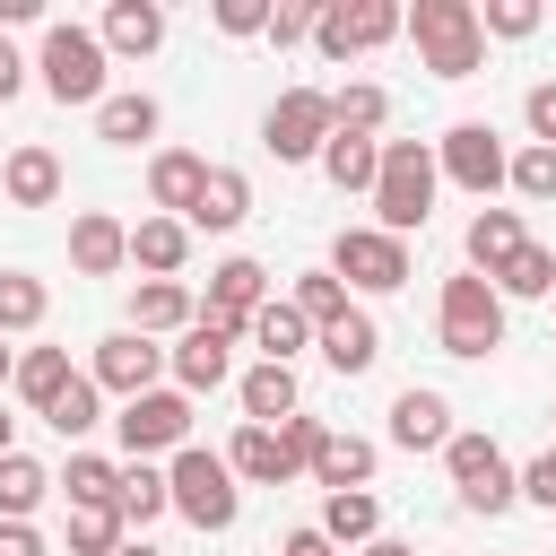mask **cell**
I'll return each mask as SVG.
<instances>
[{
	"mask_svg": "<svg viewBox=\"0 0 556 556\" xmlns=\"http://www.w3.org/2000/svg\"><path fill=\"white\" fill-rule=\"evenodd\" d=\"M261 304H269V269L235 252V261H217V269H208V304H200V321H226V330H243Z\"/></svg>",
	"mask_w": 556,
	"mask_h": 556,
	"instance_id": "cell-13",
	"label": "cell"
},
{
	"mask_svg": "<svg viewBox=\"0 0 556 556\" xmlns=\"http://www.w3.org/2000/svg\"><path fill=\"white\" fill-rule=\"evenodd\" d=\"M43 313H52L43 278H26V269H0V330H35Z\"/></svg>",
	"mask_w": 556,
	"mask_h": 556,
	"instance_id": "cell-41",
	"label": "cell"
},
{
	"mask_svg": "<svg viewBox=\"0 0 556 556\" xmlns=\"http://www.w3.org/2000/svg\"><path fill=\"white\" fill-rule=\"evenodd\" d=\"M208 17H217V35H261L269 26V0H217Z\"/></svg>",
	"mask_w": 556,
	"mask_h": 556,
	"instance_id": "cell-46",
	"label": "cell"
},
{
	"mask_svg": "<svg viewBox=\"0 0 556 556\" xmlns=\"http://www.w3.org/2000/svg\"><path fill=\"white\" fill-rule=\"evenodd\" d=\"M122 443H130V460H148V452H182L191 443V400L182 391H139V400H122Z\"/></svg>",
	"mask_w": 556,
	"mask_h": 556,
	"instance_id": "cell-10",
	"label": "cell"
},
{
	"mask_svg": "<svg viewBox=\"0 0 556 556\" xmlns=\"http://www.w3.org/2000/svg\"><path fill=\"white\" fill-rule=\"evenodd\" d=\"M382 113H391L382 87H339V96H330V130H348V139H374Z\"/></svg>",
	"mask_w": 556,
	"mask_h": 556,
	"instance_id": "cell-35",
	"label": "cell"
},
{
	"mask_svg": "<svg viewBox=\"0 0 556 556\" xmlns=\"http://www.w3.org/2000/svg\"><path fill=\"white\" fill-rule=\"evenodd\" d=\"M243 330H252V348H261V365H295V348L313 339V321H304L295 304H261V313H252Z\"/></svg>",
	"mask_w": 556,
	"mask_h": 556,
	"instance_id": "cell-28",
	"label": "cell"
},
{
	"mask_svg": "<svg viewBox=\"0 0 556 556\" xmlns=\"http://www.w3.org/2000/svg\"><path fill=\"white\" fill-rule=\"evenodd\" d=\"M43 495H52V469L26 452H0V521H26Z\"/></svg>",
	"mask_w": 556,
	"mask_h": 556,
	"instance_id": "cell-33",
	"label": "cell"
},
{
	"mask_svg": "<svg viewBox=\"0 0 556 556\" xmlns=\"http://www.w3.org/2000/svg\"><path fill=\"white\" fill-rule=\"evenodd\" d=\"M165 504H174L191 530H235V513H243V486H235L226 452H200V443H182V452H174V469H165Z\"/></svg>",
	"mask_w": 556,
	"mask_h": 556,
	"instance_id": "cell-3",
	"label": "cell"
},
{
	"mask_svg": "<svg viewBox=\"0 0 556 556\" xmlns=\"http://www.w3.org/2000/svg\"><path fill=\"white\" fill-rule=\"evenodd\" d=\"M43 96L52 104H104V43L87 26H43Z\"/></svg>",
	"mask_w": 556,
	"mask_h": 556,
	"instance_id": "cell-5",
	"label": "cell"
},
{
	"mask_svg": "<svg viewBox=\"0 0 556 556\" xmlns=\"http://www.w3.org/2000/svg\"><path fill=\"white\" fill-rule=\"evenodd\" d=\"M330 278L339 287H365V295H391V287H408V243L382 235V226H348L339 252H330Z\"/></svg>",
	"mask_w": 556,
	"mask_h": 556,
	"instance_id": "cell-7",
	"label": "cell"
},
{
	"mask_svg": "<svg viewBox=\"0 0 556 556\" xmlns=\"http://www.w3.org/2000/svg\"><path fill=\"white\" fill-rule=\"evenodd\" d=\"M96 43H104V52H156V43H165V9H156V0H113Z\"/></svg>",
	"mask_w": 556,
	"mask_h": 556,
	"instance_id": "cell-25",
	"label": "cell"
},
{
	"mask_svg": "<svg viewBox=\"0 0 556 556\" xmlns=\"http://www.w3.org/2000/svg\"><path fill=\"white\" fill-rule=\"evenodd\" d=\"M122 547V513L113 504H70V556H113Z\"/></svg>",
	"mask_w": 556,
	"mask_h": 556,
	"instance_id": "cell-40",
	"label": "cell"
},
{
	"mask_svg": "<svg viewBox=\"0 0 556 556\" xmlns=\"http://www.w3.org/2000/svg\"><path fill=\"white\" fill-rule=\"evenodd\" d=\"M9 382H17V400H35V408H52V400L70 391V348H26V356L9 365Z\"/></svg>",
	"mask_w": 556,
	"mask_h": 556,
	"instance_id": "cell-32",
	"label": "cell"
},
{
	"mask_svg": "<svg viewBox=\"0 0 556 556\" xmlns=\"http://www.w3.org/2000/svg\"><path fill=\"white\" fill-rule=\"evenodd\" d=\"M287 304H295V313H304V321H313V330H330V321H348V313H356V304H348V287H339V278H330V269H304V278H295V295H287Z\"/></svg>",
	"mask_w": 556,
	"mask_h": 556,
	"instance_id": "cell-34",
	"label": "cell"
},
{
	"mask_svg": "<svg viewBox=\"0 0 556 556\" xmlns=\"http://www.w3.org/2000/svg\"><path fill=\"white\" fill-rule=\"evenodd\" d=\"M226 469H235V478H252V486H287L304 460L278 443V426H243V434L226 443Z\"/></svg>",
	"mask_w": 556,
	"mask_h": 556,
	"instance_id": "cell-17",
	"label": "cell"
},
{
	"mask_svg": "<svg viewBox=\"0 0 556 556\" xmlns=\"http://www.w3.org/2000/svg\"><path fill=\"white\" fill-rule=\"evenodd\" d=\"M504 165H513V156H504V139H495L486 122H452V130L434 139V174L460 182V191H478V200L504 182Z\"/></svg>",
	"mask_w": 556,
	"mask_h": 556,
	"instance_id": "cell-9",
	"label": "cell"
},
{
	"mask_svg": "<svg viewBox=\"0 0 556 556\" xmlns=\"http://www.w3.org/2000/svg\"><path fill=\"white\" fill-rule=\"evenodd\" d=\"M113 556H165V547H148V539H122V547H113Z\"/></svg>",
	"mask_w": 556,
	"mask_h": 556,
	"instance_id": "cell-52",
	"label": "cell"
},
{
	"mask_svg": "<svg viewBox=\"0 0 556 556\" xmlns=\"http://www.w3.org/2000/svg\"><path fill=\"white\" fill-rule=\"evenodd\" d=\"M278 556H339V547H330V539H321V530H295V539H287V547H278Z\"/></svg>",
	"mask_w": 556,
	"mask_h": 556,
	"instance_id": "cell-50",
	"label": "cell"
},
{
	"mask_svg": "<svg viewBox=\"0 0 556 556\" xmlns=\"http://www.w3.org/2000/svg\"><path fill=\"white\" fill-rule=\"evenodd\" d=\"M17 87H26V61H17V52H9V35H0V104H9Z\"/></svg>",
	"mask_w": 556,
	"mask_h": 556,
	"instance_id": "cell-49",
	"label": "cell"
},
{
	"mask_svg": "<svg viewBox=\"0 0 556 556\" xmlns=\"http://www.w3.org/2000/svg\"><path fill=\"white\" fill-rule=\"evenodd\" d=\"M504 182H513L521 200H556V148H521V156L504 165Z\"/></svg>",
	"mask_w": 556,
	"mask_h": 556,
	"instance_id": "cell-42",
	"label": "cell"
},
{
	"mask_svg": "<svg viewBox=\"0 0 556 556\" xmlns=\"http://www.w3.org/2000/svg\"><path fill=\"white\" fill-rule=\"evenodd\" d=\"M521 122H530V148H556V78H539L521 96Z\"/></svg>",
	"mask_w": 556,
	"mask_h": 556,
	"instance_id": "cell-45",
	"label": "cell"
},
{
	"mask_svg": "<svg viewBox=\"0 0 556 556\" xmlns=\"http://www.w3.org/2000/svg\"><path fill=\"white\" fill-rule=\"evenodd\" d=\"M9 365H17V356H9V348H0V382H9Z\"/></svg>",
	"mask_w": 556,
	"mask_h": 556,
	"instance_id": "cell-54",
	"label": "cell"
},
{
	"mask_svg": "<svg viewBox=\"0 0 556 556\" xmlns=\"http://www.w3.org/2000/svg\"><path fill=\"white\" fill-rule=\"evenodd\" d=\"M391 35H400V9H391V0H321V26H313V43H321L330 61L374 52V43H391Z\"/></svg>",
	"mask_w": 556,
	"mask_h": 556,
	"instance_id": "cell-11",
	"label": "cell"
},
{
	"mask_svg": "<svg viewBox=\"0 0 556 556\" xmlns=\"http://www.w3.org/2000/svg\"><path fill=\"white\" fill-rule=\"evenodd\" d=\"M400 26H408V43H417V61L434 78H469L486 61V35H478L469 0H417V9H400Z\"/></svg>",
	"mask_w": 556,
	"mask_h": 556,
	"instance_id": "cell-2",
	"label": "cell"
},
{
	"mask_svg": "<svg viewBox=\"0 0 556 556\" xmlns=\"http://www.w3.org/2000/svg\"><path fill=\"white\" fill-rule=\"evenodd\" d=\"M156 122H165L156 96H104L96 104V139L104 148H139V139H156Z\"/></svg>",
	"mask_w": 556,
	"mask_h": 556,
	"instance_id": "cell-27",
	"label": "cell"
},
{
	"mask_svg": "<svg viewBox=\"0 0 556 556\" xmlns=\"http://www.w3.org/2000/svg\"><path fill=\"white\" fill-rule=\"evenodd\" d=\"M365 556H417V547H408V539H374Z\"/></svg>",
	"mask_w": 556,
	"mask_h": 556,
	"instance_id": "cell-51",
	"label": "cell"
},
{
	"mask_svg": "<svg viewBox=\"0 0 556 556\" xmlns=\"http://www.w3.org/2000/svg\"><path fill=\"white\" fill-rule=\"evenodd\" d=\"M486 287H495V295H547V287H556V252L521 243V252H513V261H504V269H495Z\"/></svg>",
	"mask_w": 556,
	"mask_h": 556,
	"instance_id": "cell-36",
	"label": "cell"
},
{
	"mask_svg": "<svg viewBox=\"0 0 556 556\" xmlns=\"http://www.w3.org/2000/svg\"><path fill=\"white\" fill-rule=\"evenodd\" d=\"M321 539H330V547H374V539H382V504H374L365 486L321 495Z\"/></svg>",
	"mask_w": 556,
	"mask_h": 556,
	"instance_id": "cell-24",
	"label": "cell"
},
{
	"mask_svg": "<svg viewBox=\"0 0 556 556\" xmlns=\"http://www.w3.org/2000/svg\"><path fill=\"white\" fill-rule=\"evenodd\" d=\"M443 469H452V486H460L469 513H504V504L521 495V478L504 469L495 434H452V443H443Z\"/></svg>",
	"mask_w": 556,
	"mask_h": 556,
	"instance_id": "cell-8",
	"label": "cell"
},
{
	"mask_svg": "<svg viewBox=\"0 0 556 556\" xmlns=\"http://www.w3.org/2000/svg\"><path fill=\"white\" fill-rule=\"evenodd\" d=\"M521 243H530V235H521V217H513V208H478V217H469V235H460V252H469V269H478V278H495Z\"/></svg>",
	"mask_w": 556,
	"mask_h": 556,
	"instance_id": "cell-21",
	"label": "cell"
},
{
	"mask_svg": "<svg viewBox=\"0 0 556 556\" xmlns=\"http://www.w3.org/2000/svg\"><path fill=\"white\" fill-rule=\"evenodd\" d=\"M226 374H235V330H226V321H191L182 348H174V382H182V400H191V391H217Z\"/></svg>",
	"mask_w": 556,
	"mask_h": 556,
	"instance_id": "cell-14",
	"label": "cell"
},
{
	"mask_svg": "<svg viewBox=\"0 0 556 556\" xmlns=\"http://www.w3.org/2000/svg\"><path fill=\"white\" fill-rule=\"evenodd\" d=\"M478 35H539V0H486Z\"/></svg>",
	"mask_w": 556,
	"mask_h": 556,
	"instance_id": "cell-44",
	"label": "cell"
},
{
	"mask_svg": "<svg viewBox=\"0 0 556 556\" xmlns=\"http://www.w3.org/2000/svg\"><path fill=\"white\" fill-rule=\"evenodd\" d=\"M43 426H52V434H87V426H104V391H96L87 374H70V391L43 408Z\"/></svg>",
	"mask_w": 556,
	"mask_h": 556,
	"instance_id": "cell-37",
	"label": "cell"
},
{
	"mask_svg": "<svg viewBox=\"0 0 556 556\" xmlns=\"http://www.w3.org/2000/svg\"><path fill=\"white\" fill-rule=\"evenodd\" d=\"M321 356H330L339 374H374V356H382V330H374V313H348V321H330V330H321Z\"/></svg>",
	"mask_w": 556,
	"mask_h": 556,
	"instance_id": "cell-31",
	"label": "cell"
},
{
	"mask_svg": "<svg viewBox=\"0 0 556 556\" xmlns=\"http://www.w3.org/2000/svg\"><path fill=\"white\" fill-rule=\"evenodd\" d=\"M252 217V182L235 174V165H208V182H200V200H191V217L182 226H208V235H235Z\"/></svg>",
	"mask_w": 556,
	"mask_h": 556,
	"instance_id": "cell-19",
	"label": "cell"
},
{
	"mask_svg": "<svg viewBox=\"0 0 556 556\" xmlns=\"http://www.w3.org/2000/svg\"><path fill=\"white\" fill-rule=\"evenodd\" d=\"M191 321H200V304H191L182 278H148V287L130 295V330H139V339H156V330H191Z\"/></svg>",
	"mask_w": 556,
	"mask_h": 556,
	"instance_id": "cell-22",
	"label": "cell"
},
{
	"mask_svg": "<svg viewBox=\"0 0 556 556\" xmlns=\"http://www.w3.org/2000/svg\"><path fill=\"white\" fill-rule=\"evenodd\" d=\"M0 191H9L17 208H52V200H61V156H52V148H17V156L0 165Z\"/></svg>",
	"mask_w": 556,
	"mask_h": 556,
	"instance_id": "cell-23",
	"label": "cell"
},
{
	"mask_svg": "<svg viewBox=\"0 0 556 556\" xmlns=\"http://www.w3.org/2000/svg\"><path fill=\"white\" fill-rule=\"evenodd\" d=\"M156 365H165V348L156 339H139V330H113V339H96V391H122V400H139V391H156Z\"/></svg>",
	"mask_w": 556,
	"mask_h": 556,
	"instance_id": "cell-12",
	"label": "cell"
},
{
	"mask_svg": "<svg viewBox=\"0 0 556 556\" xmlns=\"http://www.w3.org/2000/svg\"><path fill=\"white\" fill-rule=\"evenodd\" d=\"M113 513H122V521H156V513H174V504H165V469L130 460V469H122V495H113Z\"/></svg>",
	"mask_w": 556,
	"mask_h": 556,
	"instance_id": "cell-39",
	"label": "cell"
},
{
	"mask_svg": "<svg viewBox=\"0 0 556 556\" xmlns=\"http://www.w3.org/2000/svg\"><path fill=\"white\" fill-rule=\"evenodd\" d=\"M374 165H382V139H348V130H330V148H321L330 191H374Z\"/></svg>",
	"mask_w": 556,
	"mask_h": 556,
	"instance_id": "cell-30",
	"label": "cell"
},
{
	"mask_svg": "<svg viewBox=\"0 0 556 556\" xmlns=\"http://www.w3.org/2000/svg\"><path fill=\"white\" fill-rule=\"evenodd\" d=\"M0 452H17V443H9V417H0Z\"/></svg>",
	"mask_w": 556,
	"mask_h": 556,
	"instance_id": "cell-53",
	"label": "cell"
},
{
	"mask_svg": "<svg viewBox=\"0 0 556 556\" xmlns=\"http://www.w3.org/2000/svg\"><path fill=\"white\" fill-rule=\"evenodd\" d=\"M200 182H208V165H200L191 148H156V156H148V200H156L165 217H191Z\"/></svg>",
	"mask_w": 556,
	"mask_h": 556,
	"instance_id": "cell-18",
	"label": "cell"
},
{
	"mask_svg": "<svg viewBox=\"0 0 556 556\" xmlns=\"http://www.w3.org/2000/svg\"><path fill=\"white\" fill-rule=\"evenodd\" d=\"M391 443H400V452H443V443H452V400L408 382V391L391 400Z\"/></svg>",
	"mask_w": 556,
	"mask_h": 556,
	"instance_id": "cell-16",
	"label": "cell"
},
{
	"mask_svg": "<svg viewBox=\"0 0 556 556\" xmlns=\"http://www.w3.org/2000/svg\"><path fill=\"white\" fill-rule=\"evenodd\" d=\"M521 495H530V504H547V513H556V443H547V452H539V460H530V469H521Z\"/></svg>",
	"mask_w": 556,
	"mask_h": 556,
	"instance_id": "cell-47",
	"label": "cell"
},
{
	"mask_svg": "<svg viewBox=\"0 0 556 556\" xmlns=\"http://www.w3.org/2000/svg\"><path fill=\"white\" fill-rule=\"evenodd\" d=\"M70 261H78V278H113L130 261V226L104 217V208H78L70 217Z\"/></svg>",
	"mask_w": 556,
	"mask_h": 556,
	"instance_id": "cell-15",
	"label": "cell"
},
{
	"mask_svg": "<svg viewBox=\"0 0 556 556\" xmlns=\"http://www.w3.org/2000/svg\"><path fill=\"white\" fill-rule=\"evenodd\" d=\"M295 417V365H252L243 374V426H278Z\"/></svg>",
	"mask_w": 556,
	"mask_h": 556,
	"instance_id": "cell-29",
	"label": "cell"
},
{
	"mask_svg": "<svg viewBox=\"0 0 556 556\" xmlns=\"http://www.w3.org/2000/svg\"><path fill=\"white\" fill-rule=\"evenodd\" d=\"M261 148H269L278 165L321 156V148H330V96H321V87H287V96L261 113Z\"/></svg>",
	"mask_w": 556,
	"mask_h": 556,
	"instance_id": "cell-6",
	"label": "cell"
},
{
	"mask_svg": "<svg viewBox=\"0 0 556 556\" xmlns=\"http://www.w3.org/2000/svg\"><path fill=\"white\" fill-rule=\"evenodd\" d=\"M61 486H70V504H113V495H122V469H113L104 452H70Z\"/></svg>",
	"mask_w": 556,
	"mask_h": 556,
	"instance_id": "cell-38",
	"label": "cell"
},
{
	"mask_svg": "<svg viewBox=\"0 0 556 556\" xmlns=\"http://www.w3.org/2000/svg\"><path fill=\"white\" fill-rule=\"evenodd\" d=\"M304 469H313V486H321V495H348V486H365V478H374V443H365V434H321Z\"/></svg>",
	"mask_w": 556,
	"mask_h": 556,
	"instance_id": "cell-20",
	"label": "cell"
},
{
	"mask_svg": "<svg viewBox=\"0 0 556 556\" xmlns=\"http://www.w3.org/2000/svg\"><path fill=\"white\" fill-rule=\"evenodd\" d=\"M434 182L443 174H434V148L426 139H382V165H374V191H365L374 200V226L408 243L426 226V208H434Z\"/></svg>",
	"mask_w": 556,
	"mask_h": 556,
	"instance_id": "cell-1",
	"label": "cell"
},
{
	"mask_svg": "<svg viewBox=\"0 0 556 556\" xmlns=\"http://www.w3.org/2000/svg\"><path fill=\"white\" fill-rule=\"evenodd\" d=\"M0 556H43V539H35V521H0Z\"/></svg>",
	"mask_w": 556,
	"mask_h": 556,
	"instance_id": "cell-48",
	"label": "cell"
},
{
	"mask_svg": "<svg viewBox=\"0 0 556 556\" xmlns=\"http://www.w3.org/2000/svg\"><path fill=\"white\" fill-rule=\"evenodd\" d=\"M313 26H321V0H278V9H269V26H261V35H269V43H304V35H313Z\"/></svg>",
	"mask_w": 556,
	"mask_h": 556,
	"instance_id": "cell-43",
	"label": "cell"
},
{
	"mask_svg": "<svg viewBox=\"0 0 556 556\" xmlns=\"http://www.w3.org/2000/svg\"><path fill=\"white\" fill-rule=\"evenodd\" d=\"M130 261L156 269V278H174V269L191 261V226H182V217H139V226H130Z\"/></svg>",
	"mask_w": 556,
	"mask_h": 556,
	"instance_id": "cell-26",
	"label": "cell"
},
{
	"mask_svg": "<svg viewBox=\"0 0 556 556\" xmlns=\"http://www.w3.org/2000/svg\"><path fill=\"white\" fill-rule=\"evenodd\" d=\"M434 339H443V356H495L504 348V295L478 278V269H460V278H443V304H434Z\"/></svg>",
	"mask_w": 556,
	"mask_h": 556,
	"instance_id": "cell-4",
	"label": "cell"
}]
</instances>
